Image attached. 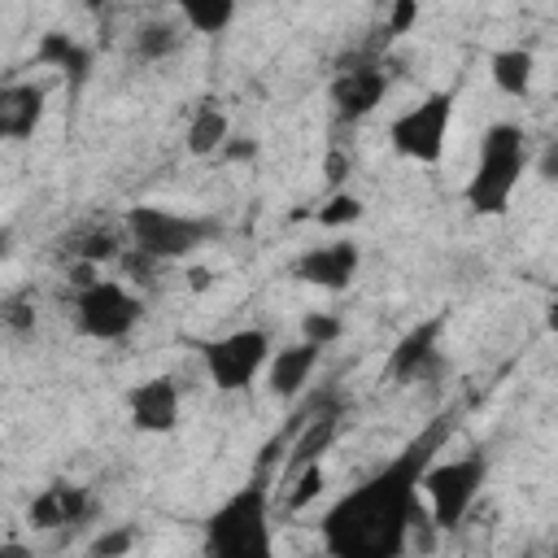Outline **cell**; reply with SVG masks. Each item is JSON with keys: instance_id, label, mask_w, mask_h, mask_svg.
<instances>
[{"instance_id": "cell-1", "label": "cell", "mask_w": 558, "mask_h": 558, "mask_svg": "<svg viewBox=\"0 0 558 558\" xmlns=\"http://www.w3.org/2000/svg\"><path fill=\"white\" fill-rule=\"evenodd\" d=\"M445 432H449V418L432 423L392 462H384V471H375L366 484L344 493L323 519V545L340 558H397V554H405V527L418 514H427V506L418 497V475L440 453Z\"/></svg>"}, {"instance_id": "cell-2", "label": "cell", "mask_w": 558, "mask_h": 558, "mask_svg": "<svg viewBox=\"0 0 558 558\" xmlns=\"http://www.w3.org/2000/svg\"><path fill=\"white\" fill-rule=\"evenodd\" d=\"M527 170V135L514 122H493L480 135V157L466 179V205L471 214L497 218L510 209V196Z\"/></svg>"}, {"instance_id": "cell-3", "label": "cell", "mask_w": 558, "mask_h": 558, "mask_svg": "<svg viewBox=\"0 0 558 558\" xmlns=\"http://www.w3.org/2000/svg\"><path fill=\"white\" fill-rule=\"evenodd\" d=\"M205 549L218 558H262L275 549L270 536V488L266 475L235 488L209 519H205Z\"/></svg>"}, {"instance_id": "cell-4", "label": "cell", "mask_w": 558, "mask_h": 558, "mask_svg": "<svg viewBox=\"0 0 558 558\" xmlns=\"http://www.w3.org/2000/svg\"><path fill=\"white\" fill-rule=\"evenodd\" d=\"M214 235H218V222L201 218V214H179V209H166V205H135V209H126V240H131V248H140L153 262L192 257Z\"/></svg>"}, {"instance_id": "cell-5", "label": "cell", "mask_w": 558, "mask_h": 558, "mask_svg": "<svg viewBox=\"0 0 558 558\" xmlns=\"http://www.w3.org/2000/svg\"><path fill=\"white\" fill-rule=\"evenodd\" d=\"M484 480H488V458H484V453L440 458V462L432 458V462L423 466V475H418V497H423L432 523H436L440 532L458 527V523L471 514V506L480 501Z\"/></svg>"}, {"instance_id": "cell-6", "label": "cell", "mask_w": 558, "mask_h": 558, "mask_svg": "<svg viewBox=\"0 0 558 558\" xmlns=\"http://www.w3.org/2000/svg\"><path fill=\"white\" fill-rule=\"evenodd\" d=\"M144 301L118 279H87L74 296V327L87 340H122L140 323Z\"/></svg>"}, {"instance_id": "cell-7", "label": "cell", "mask_w": 558, "mask_h": 558, "mask_svg": "<svg viewBox=\"0 0 558 558\" xmlns=\"http://www.w3.org/2000/svg\"><path fill=\"white\" fill-rule=\"evenodd\" d=\"M449 126H453V96L449 92H432L418 105H410L405 113L392 118L388 140L401 157L418 161V166H436L445 157L449 144Z\"/></svg>"}, {"instance_id": "cell-8", "label": "cell", "mask_w": 558, "mask_h": 558, "mask_svg": "<svg viewBox=\"0 0 558 558\" xmlns=\"http://www.w3.org/2000/svg\"><path fill=\"white\" fill-rule=\"evenodd\" d=\"M270 357V336L262 327H235L205 344V371L218 392H244Z\"/></svg>"}, {"instance_id": "cell-9", "label": "cell", "mask_w": 558, "mask_h": 558, "mask_svg": "<svg viewBox=\"0 0 558 558\" xmlns=\"http://www.w3.org/2000/svg\"><path fill=\"white\" fill-rule=\"evenodd\" d=\"M126 414H131L135 432H148V436L174 432L183 418V392L170 375H153L126 392Z\"/></svg>"}, {"instance_id": "cell-10", "label": "cell", "mask_w": 558, "mask_h": 558, "mask_svg": "<svg viewBox=\"0 0 558 558\" xmlns=\"http://www.w3.org/2000/svg\"><path fill=\"white\" fill-rule=\"evenodd\" d=\"M362 266V248L353 240H331V244H314L305 248L296 262H292V275L314 283V288H327V292H340L353 283Z\"/></svg>"}, {"instance_id": "cell-11", "label": "cell", "mask_w": 558, "mask_h": 558, "mask_svg": "<svg viewBox=\"0 0 558 558\" xmlns=\"http://www.w3.org/2000/svg\"><path fill=\"white\" fill-rule=\"evenodd\" d=\"M440 331H445V318H423L418 327H410L397 349L388 353V375L410 384V379H432L440 371Z\"/></svg>"}, {"instance_id": "cell-12", "label": "cell", "mask_w": 558, "mask_h": 558, "mask_svg": "<svg viewBox=\"0 0 558 558\" xmlns=\"http://www.w3.org/2000/svg\"><path fill=\"white\" fill-rule=\"evenodd\" d=\"M388 92V74L375 65V61H362V65H344L331 83V105L340 118H362L371 113Z\"/></svg>"}, {"instance_id": "cell-13", "label": "cell", "mask_w": 558, "mask_h": 558, "mask_svg": "<svg viewBox=\"0 0 558 558\" xmlns=\"http://www.w3.org/2000/svg\"><path fill=\"white\" fill-rule=\"evenodd\" d=\"M336 432H340V410H336L331 401H318V405L301 418V427H296V440H292V449H288V471H283V480H292V475H296L301 466H310V462H323V453L331 449Z\"/></svg>"}, {"instance_id": "cell-14", "label": "cell", "mask_w": 558, "mask_h": 558, "mask_svg": "<svg viewBox=\"0 0 558 558\" xmlns=\"http://www.w3.org/2000/svg\"><path fill=\"white\" fill-rule=\"evenodd\" d=\"M318 353H323V344H314V340H305V336H301L296 344L270 353V357H266V388H270L279 401H292V397L310 384V375H314V366H318Z\"/></svg>"}, {"instance_id": "cell-15", "label": "cell", "mask_w": 558, "mask_h": 558, "mask_svg": "<svg viewBox=\"0 0 558 558\" xmlns=\"http://www.w3.org/2000/svg\"><path fill=\"white\" fill-rule=\"evenodd\" d=\"M48 92L39 83H9L0 87V140H26L44 122Z\"/></svg>"}, {"instance_id": "cell-16", "label": "cell", "mask_w": 558, "mask_h": 558, "mask_svg": "<svg viewBox=\"0 0 558 558\" xmlns=\"http://www.w3.org/2000/svg\"><path fill=\"white\" fill-rule=\"evenodd\" d=\"M87 510H92V497H87L83 488H74V484H52V488H44V493L31 501L26 519H31V527H39V532H57V527L83 523Z\"/></svg>"}, {"instance_id": "cell-17", "label": "cell", "mask_w": 558, "mask_h": 558, "mask_svg": "<svg viewBox=\"0 0 558 558\" xmlns=\"http://www.w3.org/2000/svg\"><path fill=\"white\" fill-rule=\"evenodd\" d=\"M488 74L497 83V92L506 96H527L532 92V78H536V57L527 48H497L488 57Z\"/></svg>"}, {"instance_id": "cell-18", "label": "cell", "mask_w": 558, "mask_h": 558, "mask_svg": "<svg viewBox=\"0 0 558 558\" xmlns=\"http://www.w3.org/2000/svg\"><path fill=\"white\" fill-rule=\"evenodd\" d=\"M227 135H231V122H227V113L214 105V100H205L196 113H192V122H187V153L192 157H214V153H222V144H227Z\"/></svg>"}, {"instance_id": "cell-19", "label": "cell", "mask_w": 558, "mask_h": 558, "mask_svg": "<svg viewBox=\"0 0 558 558\" xmlns=\"http://www.w3.org/2000/svg\"><path fill=\"white\" fill-rule=\"evenodd\" d=\"M174 4H179V17L187 22V31H196V35H218V31L231 26L240 0H174Z\"/></svg>"}, {"instance_id": "cell-20", "label": "cell", "mask_w": 558, "mask_h": 558, "mask_svg": "<svg viewBox=\"0 0 558 558\" xmlns=\"http://www.w3.org/2000/svg\"><path fill=\"white\" fill-rule=\"evenodd\" d=\"M179 48V26L174 22H144L135 31V57L140 61H161Z\"/></svg>"}, {"instance_id": "cell-21", "label": "cell", "mask_w": 558, "mask_h": 558, "mask_svg": "<svg viewBox=\"0 0 558 558\" xmlns=\"http://www.w3.org/2000/svg\"><path fill=\"white\" fill-rule=\"evenodd\" d=\"M39 57L44 61H52V65H61L65 74H74V78H83L87 74V52L70 39V35H48L44 39V48H39Z\"/></svg>"}, {"instance_id": "cell-22", "label": "cell", "mask_w": 558, "mask_h": 558, "mask_svg": "<svg viewBox=\"0 0 558 558\" xmlns=\"http://www.w3.org/2000/svg\"><path fill=\"white\" fill-rule=\"evenodd\" d=\"M74 257H78V262H92V266L113 262V257H122V235H118V231L96 227V231H87V235L74 244Z\"/></svg>"}, {"instance_id": "cell-23", "label": "cell", "mask_w": 558, "mask_h": 558, "mask_svg": "<svg viewBox=\"0 0 558 558\" xmlns=\"http://www.w3.org/2000/svg\"><path fill=\"white\" fill-rule=\"evenodd\" d=\"M318 227H327V231H340V227H353L357 218H362V201L353 196V192H336L318 214Z\"/></svg>"}, {"instance_id": "cell-24", "label": "cell", "mask_w": 558, "mask_h": 558, "mask_svg": "<svg viewBox=\"0 0 558 558\" xmlns=\"http://www.w3.org/2000/svg\"><path fill=\"white\" fill-rule=\"evenodd\" d=\"M292 493H288V510H305L318 493H323V462H310V466H301L292 480Z\"/></svg>"}, {"instance_id": "cell-25", "label": "cell", "mask_w": 558, "mask_h": 558, "mask_svg": "<svg viewBox=\"0 0 558 558\" xmlns=\"http://www.w3.org/2000/svg\"><path fill=\"white\" fill-rule=\"evenodd\" d=\"M301 336L327 349L331 340H340V318H331V314H305V323H301Z\"/></svg>"}, {"instance_id": "cell-26", "label": "cell", "mask_w": 558, "mask_h": 558, "mask_svg": "<svg viewBox=\"0 0 558 558\" xmlns=\"http://www.w3.org/2000/svg\"><path fill=\"white\" fill-rule=\"evenodd\" d=\"M0 323L13 327V331H31L35 327V305L26 296H13V301L0 305Z\"/></svg>"}, {"instance_id": "cell-27", "label": "cell", "mask_w": 558, "mask_h": 558, "mask_svg": "<svg viewBox=\"0 0 558 558\" xmlns=\"http://www.w3.org/2000/svg\"><path fill=\"white\" fill-rule=\"evenodd\" d=\"M131 545H135V532H131V527H113V532L96 536V541H92L87 549H92V554H105V558H109V554H126Z\"/></svg>"}, {"instance_id": "cell-28", "label": "cell", "mask_w": 558, "mask_h": 558, "mask_svg": "<svg viewBox=\"0 0 558 558\" xmlns=\"http://www.w3.org/2000/svg\"><path fill=\"white\" fill-rule=\"evenodd\" d=\"M414 22H418V0H392V13H388V35H405Z\"/></svg>"}, {"instance_id": "cell-29", "label": "cell", "mask_w": 558, "mask_h": 558, "mask_svg": "<svg viewBox=\"0 0 558 558\" xmlns=\"http://www.w3.org/2000/svg\"><path fill=\"white\" fill-rule=\"evenodd\" d=\"M344 170H349L344 153H331V157H327V179H344Z\"/></svg>"}, {"instance_id": "cell-30", "label": "cell", "mask_w": 558, "mask_h": 558, "mask_svg": "<svg viewBox=\"0 0 558 558\" xmlns=\"http://www.w3.org/2000/svg\"><path fill=\"white\" fill-rule=\"evenodd\" d=\"M9 248H13V231H9V227H0V262L9 257Z\"/></svg>"}, {"instance_id": "cell-31", "label": "cell", "mask_w": 558, "mask_h": 558, "mask_svg": "<svg viewBox=\"0 0 558 558\" xmlns=\"http://www.w3.org/2000/svg\"><path fill=\"white\" fill-rule=\"evenodd\" d=\"M209 283H214V275H209V270H196V275H192V288H209Z\"/></svg>"}]
</instances>
